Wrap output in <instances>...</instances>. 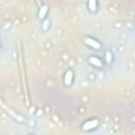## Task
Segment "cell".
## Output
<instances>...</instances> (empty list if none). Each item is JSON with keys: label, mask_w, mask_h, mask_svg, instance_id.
Instances as JSON below:
<instances>
[{"label": "cell", "mask_w": 135, "mask_h": 135, "mask_svg": "<svg viewBox=\"0 0 135 135\" xmlns=\"http://www.w3.org/2000/svg\"><path fill=\"white\" fill-rule=\"evenodd\" d=\"M100 124V121L99 119L97 118H90L88 120H85L82 124H81V130L84 131V132H90V131H93L95 129H97Z\"/></svg>", "instance_id": "obj_1"}, {"label": "cell", "mask_w": 135, "mask_h": 135, "mask_svg": "<svg viewBox=\"0 0 135 135\" xmlns=\"http://www.w3.org/2000/svg\"><path fill=\"white\" fill-rule=\"evenodd\" d=\"M83 42H84V44H85L86 46H89L90 49H92V50H94V51H99V50H101V43H100L97 39H95V38H93V37H89V36L84 37Z\"/></svg>", "instance_id": "obj_2"}, {"label": "cell", "mask_w": 135, "mask_h": 135, "mask_svg": "<svg viewBox=\"0 0 135 135\" xmlns=\"http://www.w3.org/2000/svg\"><path fill=\"white\" fill-rule=\"evenodd\" d=\"M88 62L90 63V65H92L93 68H96V69H101L103 66L102 60L97 56H90L88 58Z\"/></svg>", "instance_id": "obj_3"}, {"label": "cell", "mask_w": 135, "mask_h": 135, "mask_svg": "<svg viewBox=\"0 0 135 135\" xmlns=\"http://www.w3.org/2000/svg\"><path fill=\"white\" fill-rule=\"evenodd\" d=\"M73 81H74V72L71 69H69V70H66L64 72V75H63V83L66 86H70V85H72Z\"/></svg>", "instance_id": "obj_4"}, {"label": "cell", "mask_w": 135, "mask_h": 135, "mask_svg": "<svg viewBox=\"0 0 135 135\" xmlns=\"http://www.w3.org/2000/svg\"><path fill=\"white\" fill-rule=\"evenodd\" d=\"M86 7L90 13H96L98 9V0H86Z\"/></svg>", "instance_id": "obj_5"}, {"label": "cell", "mask_w": 135, "mask_h": 135, "mask_svg": "<svg viewBox=\"0 0 135 135\" xmlns=\"http://www.w3.org/2000/svg\"><path fill=\"white\" fill-rule=\"evenodd\" d=\"M47 12H49V6H47L46 4L41 5L40 8H39V11H38V17H39L41 20L45 19L46 15H47Z\"/></svg>", "instance_id": "obj_6"}, {"label": "cell", "mask_w": 135, "mask_h": 135, "mask_svg": "<svg viewBox=\"0 0 135 135\" xmlns=\"http://www.w3.org/2000/svg\"><path fill=\"white\" fill-rule=\"evenodd\" d=\"M5 109H6L5 111H6V112H7V113H8V114H9V115L15 119V120L20 121V122H23V121H24L23 117H22V116H20V115H19V114H17V113H15L12 109H9V108H5Z\"/></svg>", "instance_id": "obj_7"}, {"label": "cell", "mask_w": 135, "mask_h": 135, "mask_svg": "<svg viewBox=\"0 0 135 135\" xmlns=\"http://www.w3.org/2000/svg\"><path fill=\"white\" fill-rule=\"evenodd\" d=\"M103 58H104V61L107 63H111L113 61V54H112V52L111 51H107L104 53V57Z\"/></svg>", "instance_id": "obj_8"}, {"label": "cell", "mask_w": 135, "mask_h": 135, "mask_svg": "<svg viewBox=\"0 0 135 135\" xmlns=\"http://www.w3.org/2000/svg\"><path fill=\"white\" fill-rule=\"evenodd\" d=\"M49 24H50V21H49L47 19H43V20H42V23H41V25H42V30H43V31H47V28H49Z\"/></svg>", "instance_id": "obj_9"}]
</instances>
